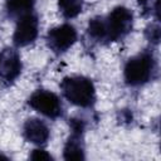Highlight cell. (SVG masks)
Returning a JSON list of instances; mask_svg holds the SVG:
<instances>
[{
	"label": "cell",
	"instance_id": "obj_3",
	"mask_svg": "<svg viewBox=\"0 0 161 161\" xmlns=\"http://www.w3.org/2000/svg\"><path fill=\"white\" fill-rule=\"evenodd\" d=\"M156 72V60L150 52H142L130 58L125 65L123 74L127 84L132 87L142 86L152 79Z\"/></svg>",
	"mask_w": 161,
	"mask_h": 161
},
{
	"label": "cell",
	"instance_id": "obj_9",
	"mask_svg": "<svg viewBox=\"0 0 161 161\" xmlns=\"http://www.w3.org/2000/svg\"><path fill=\"white\" fill-rule=\"evenodd\" d=\"M72 133L68 137L63 156L65 160H84V145H83V127H70Z\"/></svg>",
	"mask_w": 161,
	"mask_h": 161
},
{
	"label": "cell",
	"instance_id": "obj_2",
	"mask_svg": "<svg viewBox=\"0 0 161 161\" xmlns=\"http://www.w3.org/2000/svg\"><path fill=\"white\" fill-rule=\"evenodd\" d=\"M60 89L67 101L82 108L93 106L96 101V89L92 80L83 75L64 77L60 83Z\"/></svg>",
	"mask_w": 161,
	"mask_h": 161
},
{
	"label": "cell",
	"instance_id": "obj_14",
	"mask_svg": "<svg viewBox=\"0 0 161 161\" xmlns=\"http://www.w3.org/2000/svg\"><path fill=\"white\" fill-rule=\"evenodd\" d=\"M151 0H137V3L141 5V6H146Z\"/></svg>",
	"mask_w": 161,
	"mask_h": 161
},
{
	"label": "cell",
	"instance_id": "obj_15",
	"mask_svg": "<svg viewBox=\"0 0 161 161\" xmlns=\"http://www.w3.org/2000/svg\"><path fill=\"white\" fill-rule=\"evenodd\" d=\"M0 158H6L5 156H3V155H0Z\"/></svg>",
	"mask_w": 161,
	"mask_h": 161
},
{
	"label": "cell",
	"instance_id": "obj_13",
	"mask_svg": "<svg viewBox=\"0 0 161 161\" xmlns=\"http://www.w3.org/2000/svg\"><path fill=\"white\" fill-rule=\"evenodd\" d=\"M30 158L31 160H52V156L44 150H33Z\"/></svg>",
	"mask_w": 161,
	"mask_h": 161
},
{
	"label": "cell",
	"instance_id": "obj_8",
	"mask_svg": "<svg viewBox=\"0 0 161 161\" xmlns=\"http://www.w3.org/2000/svg\"><path fill=\"white\" fill-rule=\"evenodd\" d=\"M49 128L44 121L36 117L28 118L23 126V135L28 142L44 145L49 138Z\"/></svg>",
	"mask_w": 161,
	"mask_h": 161
},
{
	"label": "cell",
	"instance_id": "obj_10",
	"mask_svg": "<svg viewBox=\"0 0 161 161\" xmlns=\"http://www.w3.org/2000/svg\"><path fill=\"white\" fill-rule=\"evenodd\" d=\"M34 4H35V0H6L5 9L9 16L21 18L31 13Z\"/></svg>",
	"mask_w": 161,
	"mask_h": 161
},
{
	"label": "cell",
	"instance_id": "obj_11",
	"mask_svg": "<svg viewBox=\"0 0 161 161\" xmlns=\"http://www.w3.org/2000/svg\"><path fill=\"white\" fill-rule=\"evenodd\" d=\"M58 9L65 19L75 18L83 9V0H58Z\"/></svg>",
	"mask_w": 161,
	"mask_h": 161
},
{
	"label": "cell",
	"instance_id": "obj_5",
	"mask_svg": "<svg viewBox=\"0 0 161 161\" xmlns=\"http://www.w3.org/2000/svg\"><path fill=\"white\" fill-rule=\"evenodd\" d=\"M47 45L55 54L67 52L77 40V31L70 24H62L50 29L47 34Z\"/></svg>",
	"mask_w": 161,
	"mask_h": 161
},
{
	"label": "cell",
	"instance_id": "obj_4",
	"mask_svg": "<svg viewBox=\"0 0 161 161\" xmlns=\"http://www.w3.org/2000/svg\"><path fill=\"white\" fill-rule=\"evenodd\" d=\"M28 104L48 118H58L63 114V106L59 97L45 89L35 91L28 99Z\"/></svg>",
	"mask_w": 161,
	"mask_h": 161
},
{
	"label": "cell",
	"instance_id": "obj_12",
	"mask_svg": "<svg viewBox=\"0 0 161 161\" xmlns=\"http://www.w3.org/2000/svg\"><path fill=\"white\" fill-rule=\"evenodd\" d=\"M160 35H161V30L158 24H151L146 28V36L151 43L157 44L160 40Z\"/></svg>",
	"mask_w": 161,
	"mask_h": 161
},
{
	"label": "cell",
	"instance_id": "obj_1",
	"mask_svg": "<svg viewBox=\"0 0 161 161\" xmlns=\"http://www.w3.org/2000/svg\"><path fill=\"white\" fill-rule=\"evenodd\" d=\"M101 19V42H117L125 38L133 25V14L125 6H117Z\"/></svg>",
	"mask_w": 161,
	"mask_h": 161
},
{
	"label": "cell",
	"instance_id": "obj_7",
	"mask_svg": "<svg viewBox=\"0 0 161 161\" xmlns=\"http://www.w3.org/2000/svg\"><path fill=\"white\" fill-rule=\"evenodd\" d=\"M21 73L20 55L14 49H5L0 58V78L3 82L10 84Z\"/></svg>",
	"mask_w": 161,
	"mask_h": 161
},
{
	"label": "cell",
	"instance_id": "obj_6",
	"mask_svg": "<svg viewBox=\"0 0 161 161\" xmlns=\"http://www.w3.org/2000/svg\"><path fill=\"white\" fill-rule=\"evenodd\" d=\"M39 30V21L36 15L33 13L26 14L21 18H19V21L16 24L14 35H13V43L15 47H26L31 44L36 36Z\"/></svg>",
	"mask_w": 161,
	"mask_h": 161
},
{
	"label": "cell",
	"instance_id": "obj_16",
	"mask_svg": "<svg viewBox=\"0 0 161 161\" xmlns=\"http://www.w3.org/2000/svg\"><path fill=\"white\" fill-rule=\"evenodd\" d=\"M0 58H1V53H0Z\"/></svg>",
	"mask_w": 161,
	"mask_h": 161
}]
</instances>
